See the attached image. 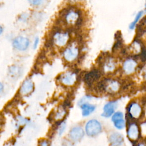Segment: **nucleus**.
I'll use <instances>...</instances> for the list:
<instances>
[{"label": "nucleus", "instance_id": "f257e3e1", "mask_svg": "<svg viewBox=\"0 0 146 146\" xmlns=\"http://www.w3.org/2000/svg\"><path fill=\"white\" fill-rule=\"evenodd\" d=\"M120 86V83L115 80L106 79L100 82L98 87L107 92L115 94L119 91Z\"/></svg>", "mask_w": 146, "mask_h": 146}, {"label": "nucleus", "instance_id": "f03ea898", "mask_svg": "<svg viewBox=\"0 0 146 146\" xmlns=\"http://www.w3.org/2000/svg\"><path fill=\"white\" fill-rule=\"evenodd\" d=\"M86 132L90 136H94L99 134L102 131L101 124L95 119L89 120L85 126Z\"/></svg>", "mask_w": 146, "mask_h": 146}, {"label": "nucleus", "instance_id": "7ed1b4c3", "mask_svg": "<svg viewBox=\"0 0 146 146\" xmlns=\"http://www.w3.org/2000/svg\"><path fill=\"white\" fill-rule=\"evenodd\" d=\"M127 135L128 138L132 141H137L140 136V131L138 124L135 122L129 123L127 127Z\"/></svg>", "mask_w": 146, "mask_h": 146}, {"label": "nucleus", "instance_id": "20e7f679", "mask_svg": "<svg viewBox=\"0 0 146 146\" xmlns=\"http://www.w3.org/2000/svg\"><path fill=\"white\" fill-rule=\"evenodd\" d=\"M142 108L141 106L136 103H131L128 108V113L132 119H138L140 117L142 114Z\"/></svg>", "mask_w": 146, "mask_h": 146}, {"label": "nucleus", "instance_id": "39448f33", "mask_svg": "<svg viewBox=\"0 0 146 146\" xmlns=\"http://www.w3.org/2000/svg\"><path fill=\"white\" fill-rule=\"evenodd\" d=\"M29 40L25 37L18 36L13 41V46L17 50L23 51L26 50L29 46Z\"/></svg>", "mask_w": 146, "mask_h": 146}, {"label": "nucleus", "instance_id": "423d86ee", "mask_svg": "<svg viewBox=\"0 0 146 146\" xmlns=\"http://www.w3.org/2000/svg\"><path fill=\"white\" fill-rule=\"evenodd\" d=\"M79 54V50L75 46L68 47L64 51L63 55L65 59L68 62L74 60L76 58Z\"/></svg>", "mask_w": 146, "mask_h": 146}, {"label": "nucleus", "instance_id": "0eeeda50", "mask_svg": "<svg viewBox=\"0 0 146 146\" xmlns=\"http://www.w3.org/2000/svg\"><path fill=\"white\" fill-rule=\"evenodd\" d=\"M69 39V35L66 33H56L53 36L55 44L58 46H63L66 44Z\"/></svg>", "mask_w": 146, "mask_h": 146}, {"label": "nucleus", "instance_id": "6e6552de", "mask_svg": "<svg viewBox=\"0 0 146 146\" xmlns=\"http://www.w3.org/2000/svg\"><path fill=\"white\" fill-rule=\"evenodd\" d=\"M69 136L72 140L74 141H78L84 136V131L80 126L74 127L70 130Z\"/></svg>", "mask_w": 146, "mask_h": 146}, {"label": "nucleus", "instance_id": "1a4fd4ad", "mask_svg": "<svg viewBox=\"0 0 146 146\" xmlns=\"http://www.w3.org/2000/svg\"><path fill=\"white\" fill-rule=\"evenodd\" d=\"M137 65V62L135 60L132 59H127L123 65V71L127 74H131L135 71Z\"/></svg>", "mask_w": 146, "mask_h": 146}, {"label": "nucleus", "instance_id": "9d476101", "mask_svg": "<svg viewBox=\"0 0 146 146\" xmlns=\"http://www.w3.org/2000/svg\"><path fill=\"white\" fill-rule=\"evenodd\" d=\"M60 80L62 83L66 86H72L76 80V74L71 72L64 73L62 75Z\"/></svg>", "mask_w": 146, "mask_h": 146}, {"label": "nucleus", "instance_id": "9b49d317", "mask_svg": "<svg viewBox=\"0 0 146 146\" xmlns=\"http://www.w3.org/2000/svg\"><path fill=\"white\" fill-rule=\"evenodd\" d=\"M117 107V102L112 101L107 103L103 107V112L102 116L106 117H108L113 115L115 108Z\"/></svg>", "mask_w": 146, "mask_h": 146}, {"label": "nucleus", "instance_id": "f8f14e48", "mask_svg": "<svg viewBox=\"0 0 146 146\" xmlns=\"http://www.w3.org/2000/svg\"><path fill=\"white\" fill-rule=\"evenodd\" d=\"M100 76V72L97 70H94L86 74L84 76V80L88 84L91 85L96 81Z\"/></svg>", "mask_w": 146, "mask_h": 146}, {"label": "nucleus", "instance_id": "ddd939ff", "mask_svg": "<svg viewBox=\"0 0 146 146\" xmlns=\"http://www.w3.org/2000/svg\"><path fill=\"white\" fill-rule=\"evenodd\" d=\"M110 142L112 146H121L123 144V137L117 132L111 134L110 136Z\"/></svg>", "mask_w": 146, "mask_h": 146}, {"label": "nucleus", "instance_id": "4468645a", "mask_svg": "<svg viewBox=\"0 0 146 146\" xmlns=\"http://www.w3.org/2000/svg\"><path fill=\"white\" fill-rule=\"evenodd\" d=\"M34 88V84L33 82L30 79H26L23 83L20 92L22 95H27L30 93Z\"/></svg>", "mask_w": 146, "mask_h": 146}, {"label": "nucleus", "instance_id": "2eb2a0df", "mask_svg": "<svg viewBox=\"0 0 146 146\" xmlns=\"http://www.w3.org/2000/svg\"><path fill=\"white\" fill-rule=\"evenodd\" d=\"M79 18V14L74 11H71L68 12L65 17L66 22L69 25H74L78 22Z\"/></svg>", "mask_w": 146, "mask_h": 146}, {"label": "nucleus", "instance_id": "dca6fc26", "mask_svg": "<svg viewBox=\"0 0 146 146\" xmlns=\"http://www.w3.org/2000/svg\"><path fill=\"white\" fill-rule=\"evenodd\" d=\"M82 110V115L84 116H88L91 113H92L95 109V106L94 105L89 104L87 103L82 104L80 106Z\"/></svg>", "mask_w": 146, "mask_h": 146}, {"label": "nucleus", "instance_id": "f3484780", "mask_svg": "<svg viewBox=\"0 0 146 146\" xmlns=\"http://www.w3.org/2000/svg\"><path fill=\"white\" fill-rule=\"evenodd\" d=\"M115 67V64L112 59H108L103 65V70L105 72H108L112 71Z\"/></svg>", "mask_w": 146, "mask_h": 146}, {"label": "nucleus", "instance_id": "a211bd4d", "mask_svg": "<svg viewBox=\"0 0 146 146\" xmlns=\"http://www.w3.org/2000/svg\"><path fill=\"white\" fill-rule=\"evenodd\" d=\"M129 50L133 54H138L141 50V46L137 42H133L130 46Z\"/></svg>", "mask_w": 146, "mask_h": 146}, {"label": "nucleus", "instance_id": "6ab92c4d", "mask_svg": "<svg viewBox=\"0 0 146 146\" xmlns=\"http://www.w3.org/2000/svg\"><path fill=\"white\" fill-rule=\"evenodd\" d=\"M143 11H139V12L137 14V15H136V17H135L134 20H133V22H132L130 24V25H129V29H134V27L136 26V24L137 23V22H138L140 20V18L141 17V16L143 15Z\"/></svg>", "mask_w": 146, "mask_h": 146}, {"label": "nucleus", "instance_id": "aec40b11", "mask_svg": "<svg viewBox=\"0 0 146 146\" xmlns=\"http://www.w3.org/2000/svg\"><path fill=\"white\" fill-rule=\"evenodd\" d=\"M66 115V111L63 108L62 109H59L56 113H55V119L57 120H62L64 117V115Z\"/></svg>", "mask_w": 146, "mask_h": 146}, {"label": "nucleus", "instance_id": "412c9836", "mask_svg": "<svg viewBox=\"0 0 146 146\" xmlns=\"http://www.w3.org/2000/svg\"><path fill=\"white\" fill-rule=\"evenodd\" d=\"M123 113L121 112L118 111L113 113V115L112 116V121L114 123L117 120H121L123 119Z\"/></svg>", "mask_w": 146, "mask_h": 146}, {"label": "nucleus", "instance_id": "4be33fe9", "mask_svg": "<svg viewBox=\"0 0 146 146\" xmlns=\"http://www.w3.org/2000/svg\"><path fill=\"white\" fill-rule=\"evenodd\" d=\"M113 124H114L115 127L119 129H123L125 125V120H124V119L117 120V121L114 122Z\"/></svg>", "mask_w": 146, "mask_h": 146}, {"label": "nucleus", "instance_id": "5701e85b", "mask_svg": "<svg viewBox=\"0 0 146 146\" xmlns=\"http://www.w3.org/2000/svg\"><path fill=\"white\" fill-rule=\"evenodd\" d=\"M39 146H49L48 141L47 140H42L39 143Z\"/></svg>", "mask_w": 146, "mask_h": 146}, {"label": "nucleus", "instance_id": "b1692460", "mask_svg": "<svg viewBox=\"0 0 146 146\" xmlns=\"http://www.w3.org/2000/svg\"><path fill=\"white\" fill-rule=\"evenodd\" d=\"M64 128H65V124L63 123L61 125H60V127L59 128V134H61L62 133V132L64 131Z\"/></svg>", "mask_w": 146, "mask_h": 146}, {"label": "nucleus", "instance_id": "393cba45", "mask_svg": "<svg viewBox=\"0 0 146 146\" xmlns=\"http://www.w3.org/2000/svg\"><path fill=\"white\" fill-rule=\"evenodd\" d=\"M39 43V38L38 37H36L35 40H34V48H36L38 44Z\"/></svg>", "mask_w": 146, "mask_h": 146}, {"label": "nucleus", "instance_id": "a878e982", "mask_svg": "<svg viewBox=\"0 0 146 146\" xmlns=\"http://www.w3.org/2000/svg\"><path fill=\"white\" fill-rule=\"evenodd\" d=\"M136 146H146V141H141L137 143Z\"/></svg>", "mask_w": 146, "mask_h": 146}, {"label": "nucleus", "instance_id": "bb28decb", "mask_svg": "<svg viewBox=\"0 0 146 146\" xmlns=\"http://www.w3.org/2000/svg\"><path fill=\"white\" fill-rule=\"evenodd\" d=\"M30 2L31 3H33V5H39L41 2V1H30Z\"/></svg>", "mask_w": 146, "mask_h": 146}, {"label": "nucleus", "instance_id": "cd10ccee", "mask_svg": "<svg viewBox=\"0 0 146 146\" xmlns=\"http://www.w3.org/2000/svg\"><path fill=\"white\" fill-rule=\"evenodd\" d=\"M144 78L146 79V70H145V71L144 72Z\"/></svg>", "mask_w": 146, "mask_h": 146}, {"label": "nucleus", "instance_id": "c85d7f7f", "mask_svg": "<svg viewBox=\"0 0 146 146\" xmlns=\"http://www.w3.org/2000/svg\"><path fill=\"white\" fill-rule=\"evenodd\" d=\"M0 29H1V34H2V27H1Z\"/></svg>", "mask_w": 146, "mask_h": 146}, {"label": "nucleus", "instance_id": "c756f323", "mask_svg": "<svg viewBox=\"0 0 146 146\" xmlns=\"http://www.w3.org/2000/svg\"><path fill=\"white\" fill-rule=\"evenodd\" d=\"M145 24H146V19H145Z\"/></svg>", "mask_w": 146, "mask_h": 146}, {"label": "nucleus", "instance_id": "7c9ffc66", "mask_svg": "<svg viewBox=\"0 0 146 146\" xmlns=\"http://www.w3.org/2000/svg\"><path fill=\"white\" fill-rule=\"evenodd\" d=\"M145 7H146V5H145ZM145 11H146V8H145Z\"/></svg>", "mask_w": 146, "mask_h": 146}]
</instances>
